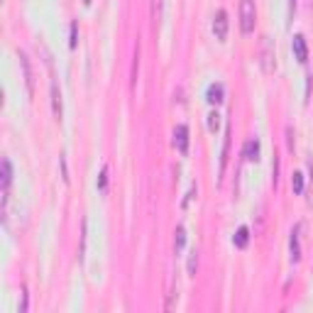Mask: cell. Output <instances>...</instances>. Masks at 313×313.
Instances as JSON below:
<instances>
[{
	"label": "cell",
	"mask_w": 313,
	"mask_h": 313,
	"mask_svg": "<svg viewBox=\"0 0 313 313\" xmlns=\"http://www.w3.org/2000/svg\"><path fill=\"white\" fill-rule=\"evenodd\" d=\"M291 49H294V56L301 61V64L308 61V44H306V37H303V35H294V39H291Z\"/></svg>",
	"instance_id": "cell-5"
},
{
	"label": "cell",
	"mask_w": 313,
	"mask_h": 313,
	"mask_svg": "<svg viewBox=\"0 0 313 313\" xmlns=\"http://www.w3.org/2000/svg\"><path fill=\"white\" fill-rule=\"evenodd\" d=\"M233 242H235L238 247H247V242H250V230H247V228H240L238 235L233 238Z\"/></svg>",
	"instance_id": "cell-13"
},
{
	"label": "cell",
	"mask_w": 313,
	"mask_h": 313,
	"mask_svg": "<svg viewBox=\"0 0 313 313\" xmlns=\"http://www.w3.org/2000/svg\"><path fill=\"white\" fill-rule=\"evenodd\" d=\"M291 188H294V193H303V174H301V171H294V176H291Z\"/></svg>",
	"instance_id": "cell-15"
},
{
	"label": "cell",
	"mask_w": 313,
	"mask_h": 313,
	"mask_svg": "<svg viewBox=\"0 0 313 313\" xmlns=\"http://www.w3.org/2000/svg\"><path fill=\"white\" fill-rule=\"evenodd\" d=\"M83 5H91V0H83Z\"/></svg>",
	"instance_id": "cell-23"
},
{
	"label": "cell",
	"mask_w": 313,
	"mask_h": 313,
	"mask_svg": "<svg viewBox=\"0 0 313 313\" xmlns=\"http://www.w3.org/2000/svg\"><path fill=\"white\" fill-rule=\"evenodd\" d=\"M162 13H164V0H152V20L159 22V20H162Z\"/></svg>",
	"instance_id": "cell-14"
},
{
	"label": "cell",
	"mask_w": 313,
	"mask_h": 313,
	"mask_svg": "<svg viewBox=\"0 0 313 313\" xmlns=\"http://www.w3.org/2000/svg\"><path fill=\"white\" fill-rule=\"evenodd\" d=\"M213 35L218 42H225L228 37V13L225 10H218L216 13V20H213Z\"/></svg>",
	"instance_id": "cell-3"
},
{
	"label": "cell",
	"mask_w": 313,
	"mask_h": 313,
	"mask_svg": "<svg viewBox=\"0 0 313 313\" xmlns=\"http://www.w3.org/2000/svg\"><path fill=\"white\" fill-rule=\"evenodd\" d=\"M228 147H230V130L225 132V145H223V157H221V171H225V164H228Z\"/></svg>",
	"instance_id": "cell-16"
},
{
	"label": "cell",
	"mask_w": 313,
	"mask_h": 313,
	"mask_svg": "<svg viewBox=\"0 0 313 313\" xmlns=\"http://www.w3.org/2000/svg\"><path fill=\"white\" fill-rule=\"evenodd\" d=\"M255 20H257L255 0H240V30H242V35H252Z\"/></svg>",
	"instance_id": "cell-1"
},
{
	"label": "cell",
	"mask_w": 313,
	"mask_h": 313,
	"mask_svg": "<svg viewBox=\"0 0 313 313\" xmlns=\"http://www.w3.org/2000/svg\"><path fill=\"white\" fill-rule=\"evenodd\" d=\"M259 61H262V71L264 74H274V44L269 37H262V52H259Z\"/></svg>",
	"instance_id": "cell-2"
},
{
	"label": "cell",
	"mask_w": 313,
	"mask_h": 313,
	"mask_svg": "<svg viewBox=\"0 0 313 313\" xmlns=\"http://www.w3.org/2000/svg\"><path fill=\"white\" fill-rule=\"evenodd\" d=\"M108 171H111L108 164H103V169H100V176H98V184H95L100 193H106V191H108Z\"/></svg>",
	"instance_id": "cell-12"
},
{
	"label": "cell",
	"mask_w": 313,
	"mask_h": 313,
	"mask_svg": "<svg viewBox=\"0 0 313 313\" xmlns=\"http://www.w3.org/2000/svg\"><path fill=\"white\" fill-rule=\"evenodd\" d=\"M184 245H186V228H184V225H179V228H176V233H174V250H176V252H181V250H184Z\"/></svg>",
	"instance_id": "cell-11"
},
{
	"label": "cell",
	"mask_w": 313,
	"mask_h": 313,
	"mask_svg": "<svg viewBox=\"0 0 313 313\" xmlns=\"http://www.w3.org/2000/svg\"><path fill=\"white\" fill-rule=\"evenodd\" d=\"M205 95H208V103L218 106V103H223V100H225V86H223V83H211Z\"/></svg>",
	"instance_id": "cell-8"
},
{
	"label": "cell",
	"mask_w": 313,
	"mask_h": 313,
	"mask_svg": "<svg viewBox=\"0 0 313 313\" xmlns=\"http://www.w3.org/2000/svg\"><path fill=\"white\" fill-rule=\"evenodd\" d=\"M294 8H296V0H289V20H294Z\"/></svg>",
	"instance_id": "cell-21"
},
{
	"label": "cell",
	"mask_w": 313,
	"mask_h": 313,
	"mask_svg": "<svg viewBox=\"0 0 313 313\" xmlns=\"http://www.w3.org/2000/svg\"><path fill=\"white\" fill-rule=\"evenodd\" d=\"M308 171H311V179H313V159H308Z\"/></svg>",
	"instance_id": "cell-22"
},
{
	"label": "cell",
	"mask_w": 313,
	"mask_h": 313,
	"mask_svg": "<svg viewBox=\"0 0 313 313\" xmlns=\"http://www.w3.org/2000/svg\"><path fill=\"white\" fill-rule=\"evenodd\" d=\"M52 111H54L56 120H61V93H59V86H56L54 71H52Z\"/></svg>",
	"instance_id": "cell-9"
},
{
	"label": "cell",
	"mask_w": 313,
	"mask_h": 313,
	"mask_svg": "<svg viewBox=\"0 0 313 313\" xmlns=\"http://www.w3.org/2000/svg\"><path fill=\"white\" fill-rule=\"evenodd\" d=\"M196 269H198V252L191 250V255H188V274H196Z\"/></svg>",
	"instance_id": "cell-17"
},
{
	"label": "cell",
	"mask_w": 313,
	"mask_h": 313,
	"mask_svg": "<svg viewBox=\"0 0 313 313\" xmlns=\"http://www.w3.org/2000/svg\"><path fill=\"white\" fill-rule=\"evenodd\" d=\"M76 44H78V22H71V39H69V47L76 49Z\"/></svg>",
	"instance_id": "cell-19"
},
{
	"label": "cell",
	"mask_w": 313,
	"mask_h": 313,
	"mask_svg": "<svg viewBox=\"0 0 313 313\" xmlns=\"http://www.w3.org/2000/svg\"><path fill=\"white\" fill-rule=\"evenodd\" d=\"M174 145L181 154H188V125H176L174 130Z\"/></svg>",
	"instance_id": "cell-6"
},
{
	"label": "cell",
	"mask_w": 313,
	"mask_h": 313,
	"mask_svg": "<svg viewBox=\"0 0 313 313\" xmlns=\"http://www.w3.org/2000/svg\"><path fill=\"white\" fill-rule=\"evenodd\" d=\"M301 233H303V223H296L294 230H291V240H289V247H291V259H294V262L301 259Z\"/></svg>",
	"instance_id": "cell-4"
},
{
	"label": "cell",
	"mask_w": 313,
	"mask_h": 313,
	"mask_svg": "<svg viewBox=\"0 0 313 313\" xmlns=\"http://www.w3.org/2000/svg\"><path fill=\"white\" fill-rule=\"evenodd\" d=\"M218 125H221V115H218L216 111L208 113V130H211V132H216V130H218Z\"/></svg>",
	"instance_id": "cell-18"
},
{
	"label": "cell",
	"mask_w": 313,
	"mask_h": 313,
	"mask_svg": "<svg viewBox=\"0 0 313 313\" xmlns=\"http://www.w3.org/2000/svg\"><path fill=\"white\" fill-rule=\"evenodd\" d=\"M20 64H22V71H25V81H27V88L30 93L35 91V83H32V69H30V59L25 52H20Z\"/></svg>",
	"instance_id": "cell-10"
},
{
	"label": "cell",
	"mask_w": 313,
	"mask_h": 313,
	"mask_svg": "<svg viewBox=\"0 0 313 313\" xmlns=\"http://www.w3.org/2000/svg\"><path fill=\"white\" fill-rule=\"evenodd\" d=\"M242 157H245L247 162H257V159H259V140H257V137H250V140L245 142Z\"/></svg>",
	"instance_id": "cell-7"
},
{
	"label": "cell",
	"mask_w": 313,
	"mask_h": 313,
	"mask_svg": "<svg viewBox=\"0 0 313 313\" xmlns=\"http://www.w3.org/2000/svg\"><path fill=\"white\" fill-rule=\"evenodd\" d=\"M196 191H198V188H196V184H193V186H191V191H188V193H186L184 203H181V205H184V208H186V205H188V201H191V198H193V196H196Z\"/></svg>",
	"instance_id": "cell-20"
}]
</instances>
